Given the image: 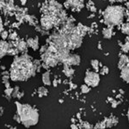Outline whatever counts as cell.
<instances>
[{
    "instance_id": "obj_26",
    "label": "cell",
    "mask_w": 129,
    "mask_h": 129,
    "mask_svg": "<svg viewBox=\"0 0 129 129\" xmlns=\"http://www.w3.org/2000/svg\"><path fill=\"white\" fill-rule=\"evenodd\" d=\"M127 14H128V16H129V10H128V13Z\"/></svg>"
},
{
    "instance_id": "obj_1",
    "label": "cell",
    "mask_w": 129,
    "mask_h": 129,
    "mask_svg": "<svg viewBox=\"0 0 129 129\" xmlns=\"http://www.w3.org/2000/svg\"><path fill=\"white\" fill-rule=\"evenodd\" d=\"M35 66L28 56L22 55L13 60L10 69V78L13 81H24L35 74Z\"/></svg>"
},
{
    "instance_id": "obj_8",
    "label": "cell",
    "mask_w": 129,
    "mask_h": 129,
    "mask_svg": "<svg viewBox=\"0 0 129 129\" xmlns=\"http://www.w3.org/2000/svg\"><path fill=\"white\" fill-rule=\"evenodd\" d=\"M66 3L68 4V5H70L71 7L74 8H78V10H80L83 6V0H67Z\"/></svg>"
},
{
    "instance_id": "obj_19",
    "label": "cell",
    "mask_w": 129,
    "mask_h": 129,
    "mask_svg": "<svg viewBox=\"0 0 129 129\" xmlns=\"http://www.w3.org/2000/svg\"><path fill=\"white\" fill-rule=\"evenodd\" d=\"M39 93L41 95H46L47 94V90L45 88H40L39 89Z\"/></svg>"
},
{
    "instance_id": "obj_14",
    "label": "cell",
    "mask_w": 129,
    "mask_h": 129,
    "mask_svg": "<svg viewBox=\"0 0 129 129\" xmlns=\"http://www.w3.org/2000/svg\"><path fill=\"white\" fill-rule=\"evenodd\" d=\"M91 66H92L93 69H94L95 72H98V71L100 70L99 69V66H100V63L98 60L96 59H93L91 60Z\"/></svg>"
},
{
    "instance_id": "obj_5",
    "label": "cell",
    "mask_w": 129,
    "mask_h": 129,
    "mask_svg": "<svg viewBox=\"0 0 129 129\" xmlns=\"http://www.w3.org/2000/svg\"><path fill=\"white\" fill-rule=\"evenodd\" d=\"M64 64H68V66H78L80 63V57L77 54H68L66 58L63 61Z\"/></svg>"
},
{
    "instance_id": "obj_12",
    "label": "cell",
    "mask_w": 129,
    "mask_h": 129,
    "mask_svg": "<svg viewBox=\"0 0 129 129\" xmlns=\"http://www.w3.org/2000/svg\"><path fill=\"white\" fill-rule=\"evenodd\" d=\"M64 75H66V77H72V75L74 74V70L72 69V68L70 67V66H68V64H64V70H63Z\"/></svg>"
},
{
    "instance_id": "obj_22",
    "label": "cell",
    "mask_w": 129,
    "mask_h": 129,
    "mask_svg": "<svg viewBox=\"0 0 129 129\" xmlns=\"http://www.w3.org/2000/svg\"><path fill=\"white\" fill-rule=\"evenodd\" d=\"M6 35H7V32H4L3 33V35H2V37H3V38L5 39V37H6Z\"/></svg>"
},
{
    "instance_id": "obj_2",
    "label": "cell",
    "mask_w": 129,
    "mask_h": 129,
    "mask_svg": "<svg viewBox=\"0 0 129 129\" xmlns=\"http://www.w3.org/2000/svg\"><path fill=\"white\" fill-rule=\"evenodd\" d=\"M16 109H17V116L19 118V121L23 126L29 127L38 123V111L30 105L16 103Z\"/></svg>"
},
{
    "instance_id": "obj_20",
    "label": "cell",
    "mask_w": 129,
    "mask_h": 129,
    "mask_svg": "<svg viewBox=\"0 0 129 129\" xmlns=\"http://www.w3.org/2000/svg\"><path fill=\"white\" fill-rule=\"evenodd\" d=\"M118 105V103L116 101H112V107L113 108H115L116 106Z\"/></svg>"
},
{
    "instance_id": "obj_9",
    "label": "cell",
    "mask_w": 129,
    "mask_h": 129,
    "mask_svg": "<svg viewBox=\"0 0 129 129\" xmlns=\"http://www.w3.org/2000/svg\"><path fill=\"white\" fill-rule=\"evenodd\" d=\"M129 61V58L127 57L126 55H121L120 58V61H119V64H118V68L121 70L122 68L126 66Z\"/></svg>"
},
{
    "instance_id": "obj_18",
    "label": "cell",
    "mask_w": 129,
    "mask_h": 129,
    "mask_svg": "<svg viewBox=\"0 0 129 129\" xmlns=\"http://www.w3.org/2000/svg\"><path fill=\"white\" fill-rule=\"evenodd\" d=\"M109 73V68L107 66H103L101 69V74L102 75H107Z\"/></svg>"
},
{
    "instance_id": "obj_4",
    "label": "cell",
    "mask_w": 129,
    "mask_h": 129,
    "mask_svg": "<svg viewBox=\"0 0 129 129\" xmlns=\"http://www.w3.org/2000/svg\"><path fill=\"white\" fill-rule=\"evenodd\" d=\"M100 77L96 72H87L85 74L84 83L89 87H95L99 84Z\"/></svg>"
},
{
    "instance_id": "obj_23",
    "label": "cell",
    "mask_w": 129,
    "mask_h": 129,
    "mask_svg": "<svg viewBox=\"0 0 129 129\" xmlns=\"http://www.w3.org/2000/svg\"><path fill=\"white\" fill-rule=\"evenodd\" d=\"M98 48H99V49H102V46H101V44H99V45H98Z\"/></svg>"
},
{
    "instance_id": "obj_3",
    "label": "cell",
    "mask_w": 129,
    "mask_h": 129,
    "mask_svg": "<svg viewBox=\"0 0 129 129\" xmlns=\"http://www.w3.org/2000/svg\"><path fill=\"white\" fill-rule=\"evenodd\" d=\"M104 22L108 26L113 27L121 23L124 18V9L121 6H109L103 12Z\"/></svg>"
},
{
    "instance_id": "obj_21",
    "label": "cell",
    "mask_w": 129,
    "mask_h": 129,
    "mask_svg": "<svg viewBox=\"0 0 129 129\" xmlns=\"http://www.w3.org/2000/svg\"><path fill=\"white\" fill-rule=\"evenodd\" d=\"M2 29H3V23H2V19L0 17V34L2 33Z\"/></svg>"
},
{
    "instance_id": "obj_10",
    "label": "cell",
    "mask_w": 129,
    "mask_h": 129,
    "mask_svg": "<svg viewBox=\"0 0 129 129\" xmlns=\"http://www.w3.org/2000/svg\"><path fill=\"white\" fill-rule=\"evenodd\" d=\"M103 37L106 38V39H110V38H111L112 35H113V27L109 26L108 28H103Z\"/></svg>"
},
{
    "instance_id": "obj_16",
    "label": "cell",
    "mask_w": 129,
    "mask_h": 129,
    "mask_svg": "<svg viewBox=\"0 0 129 129\" xmlns=\"http://www.w3.org/2000/svg\"><path fill=\"white\" fill-rule=\"evenodd\" d=\"M121 50L124 52V53H128L129 52V41H126L125 44L121 46Z\"/></svg>"
},
{
    "instance_id": "obj_15",
    "label": "cell",
    "mask_w": 129,
    "mask_h": 129,
    "mask_svg": "<svg viewBox=\"0 0 129 129\" xmlns=\"http://www.w3.org/2000/svg\"><path fill=\"white\" fill-rule=\"evenodd\" d=\"M121 31H122V33H124V34L127 35L128 36H129V22H127V23H125V24L122 25Z\"/></svg>"
},
{
    "instance_id": "obj_25",
    "label": "cell",
    "mask_w": 129,
    "mask_h": 129,
    "mask_svg": "<svg viewBox=\"0 0 129 129\" xmlns=\"http://www.w3.org/2000/svg\"><path fill=\"white\" fill-rule=\"evenodd\" d=\"M127 116H128V120H129V109H128V113H127Z\"/></svg>"
},
{
    "instance_id": "obj_13",
    "label": "cell",
    "mask_w": 129,
    "mask_h": 129,
    "mask_svg": "<svg viewBox=\"0 0 129 129\" xmlns=\"http://www.w3.org/2000/svg\"><path fill=\"white\" fill-rule=\"evenodd\" d=\"M42 82L45 85H51V78H50V73L48 72H45L42 75Z\"/></svg>"
},
{
    "instance_id": "obj_24",
    "label": "cell",
    "mask_w": 129,
    "mask_h": 129,
    "mask_svg": "<svg viewBox=\"0 0 129 129\" xmlns=\"http://www.w3.org/2000/svg\"><path fill=\"white\" fill-rule=\"evenodd\" d=\"M22 5H24V4L26 3V1H25V0H22Z\"/></svg>"
},
{
    "instance_id": "obj_17",
    "label": "cell",
    "mask_w": 129,
    "mask_h": 129,
    "mask_svg": "<svg viewBox=\"0 0 129 129\" xmlns=\"http://www.w3.org/2000/svg\"><path fill=\"white\" fill-rule=\"evenodd\" d=\"M89 90H90L89 86H88L86 84H83L82 86H81V91H82V93H88V92H89Z\"/></svg>"
},
{
    "instance_id": "obj_7",
    "label": "cell",
    "mask_w": 129,
    "mask_h": 129,
    "mask_svg": "<svg viewBox=\"0 0 129 129\" xmlns=\"http://www.w3.org/2000/svg\"><path fill=\"white\" fill-rule=\"evenodd\" d=\"M120 72V77L124 81L129 84V66H125L122 68Z\"/></svg>"
},
{
    "instance_id": "obj_11",
    "label": "cell",
    "mask_w": 129,
    "mask_h": 129,
    "mask_svg": "<svg viewBox=\"0 0 129 129\" xmlns=\"http://www.w3.org/2000/svg\"><path fill=\"white\" fill-rule=\"evenodd\" d=\"M27 43H28V46H29L31 48H33L34 50H36L37 48H38L39 43H38V39L37 38L29 39Z\"/></svg>"
},
{
    "instance_id": "obj_6",
    "label": "cell",
    "mask_w": 129,
    "mask_h": 129,
    "mask_svg": "<svg viewBox=\"0 0 129 129\" xmlns=\"http://www.w3.org/2000/svg\"><path fill=\"white\" fill-rule=\"evenodd\" d=\"M9 50V45L5 41H0V58L4 57Z\"/></svg>"
}]
</instances>
